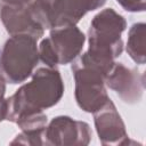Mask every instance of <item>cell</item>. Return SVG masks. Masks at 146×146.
<instances>
[{
  "mask_svg": "<svg viewBox=\"0 0 146 146\" xmlns=\"http://www.w3.org/2000/svg\"><path fill=\"white\" fill-rule=\"evenodd\" d=\"M127 51L138 64L145 63V24H133L129 31Z\"/></svg>",
  "mask_w": 146,
  "mask_h": 146,
  "instance_id": "8fae6325",
  "label": "cell"
},
{
  "mask_svg": "<svg viewBox=\"0 0 146 146\" xmlns=\"http://www.w3.org/2000/svg\"><path fill=\"white\" fill-rule=\"evenodd\" d=\"M105 83L125 103H137L143 96V75H139L136 70L127 68L120 63H114L113 67L105 76Z\"/></svg>",
  "mask_w": 146,
  "mask_h": 146,
  "instance_id": "9c48e42d",
  "label": "cell"
},
{
  "mask_svg": "<svg viewBox=\"0 0 146 146\" xmlns=\"http://www.w3.org/2000/svg\"><path fill=\"white\" fill-rule=\"evenodd\" d=\"M5 91H6L5 79L0 75V122L2 120H6V115H7V99H5Z\"/></svg>",
  "mask_w": 146,
  "mask_h": 146,
  "instance_id": "5bb4252c",
  "label": "cell"
},
{
  "mask_svg": "<svg viewBox=\"0 0 146 146\" xmlns=\"http://www.w3.org/2000/svg\"><path fill=\"white\" fill-rule=\"evenodd\" d=\"M125 19L112 8L97 14L89 27V49L83 55L106 74L114 65V59L123 50L121 33L125 30Z\"/></svg>",
  "mask_w": 146,
  "mask_h": 146,
  "instance_id": "7a4b0ae2",
  "label": "cell"
},
{
  "mask_svg": "<svg viewBox=\"0 0 146 146\" xmlns=\"http://www.w3.org/2000/svg\"><path fill=\"white\" fill-rule=\"evenodd\" d=\"M43 132L41 131H22L10 144H24V145H44Z\"/></svg>",
  "mask_w": 146,
  "mask_h": 146,
  "instance_id": "7c38bea8",
  "label": "cell"
},
{
  "mask_svg": "<svg viewBox=\"0 0 146 146\" xmlns=\"http://www.w3.org/2000/svg\"><path fill=\"white\" fill-rule=\"evenodd\" d=\"M64 94V84L55 67H40L32 80L22 86L7 99L6 120L16 122L19 117L40 113L56 105Z\"/></svg>",
  "mask_w": 146,
  "mask_h": 146,
  "instance_id": "6da1fadb",
  "label": "cell"
},
{
  "mask_svg": "<svg viewBox=\"0 0 146 146\" xmlns=\"http://www.w3.org/2000/svg\"><path fill=\"white\" fill-rule=\"evenodd\" d=\"M91 138L89 124L70 116H57L46 125L44 145H88Z\"/></svg>",
  "mask_w": 146,
  "mask_h": 146,
  "instance_id": "52a82bcc",
  "label": "cell"
},
{
  "mask_svg": "<svg viewBox=\"0 0 146 146\" xmlns=\"http://www.w3.org/2000/svg\"><path fill=\"white\" fill-rule=\"evenodd\" d=\"M94 117L96 130L103 145L129 144L124 123L111 99H108L99 110L94 112Z\"/></svg>",
  "mask_w": 146,
  "mask_h": 146,
  "instance_id": "ba28073f",
  "label": "cell"
},
{
  "mask_svg": "<svg viewBox=\"0 0 146 146\" xmlns=\"http://www.w3.org/2000/svg\"><path fill=\"white\" fill-rule=\"evenodd\" d=\"M33 0H0V2L8 3V5H15V6H25L31 3Z\"/></svg>",
  "mask_w": 146,
  "mask_h": 146,
  "instance_id": "9a60e30c",
  "label": "cell"
},
{
  "mask_svg": "<svg viewBox=\"0 0 146 146\" xmlns=\"http://www.w3.org/2000/svg\"><path fill=\"white\" fill-rule=\"evenodd\" d=\"M106 0H33L30 9L44 29L75 25L88 11L100 8Z\"/></svg>",
  "mask_w": 146,
  "mask_h": 146,
  "instance_id": "277c9868",
  "label": "cell"
},
{
  "mask_svg": "<svg viewBox=\"0 0 146 146\" xmlns=\"http://www.w3.org/2000/svg\"><path fill=\"white\" fill-rule=\"evenodd\" d=\"M75 99L84 112L94 113L110 98L104 88L106 73L82 55L73 65Z\"/></svg>",
  "mask_w": 146,
  "mask_h": 146,
  "instance_id": "5b68a950",
  "label": "cell"
},
{
  "mask_svg": "<svg viewBox=\"0 0 146 146\" xmlns=\"http://www.w3.org/2000/svg\"><path fill=\"white\" fill-rule=\"evenodd\" d=\"M84 41V34L75 25L52 29L38 48L39 59L49 67L68 64L79 56Z\"/></svg>",
  "mask_w": 146,
  "mask_h": 146,
  "instance_id": "8992f818",
  "label": "cell"
},
{
  "mask_svg": "<svg viewBox=\"0 0 146 146\" xmlns=\"http://www.w3.org/2000/svg\"><path fill=\"white\" fill-rule=\"evenodd\" d=\"M128 11H143L145 9V0H116Z\"/></svg>",
  "mask_w": 146,
  "mask_h": 146,
  "instance_id": "4fadbf2b",
  "label": "cell"
},
{
  "mask_svg": "<svg viewBox=\"0 0 146 146\" xmlns=\"http://www.w3.org/2000/svg\"><path fill=\"white\" fill-rule=\"evenodd\" d=\"M39 62L36 39L29 34L11 35L0 54V75L9 83L24 82Z\"/></svg>",
  "mask_w": 146,
  "mask_h": 146,
  "instance_id": "3957f363",
  "label": "cell"
},
{
  "mask_svg": "<svg viewBox=\"0 0 146 146\" xmlns=\"http://www.w3.org/2000/svg\"><path fill=\"white\" fill-rule=\"evenodd\" d=\"M0 18L10 35L29 34L39 40L44 29L35 21L31 13L30 3L25 6H15L0 2Z\"/></svg>",
  "mask_w": 146,
  "mask_h": 146,
  "instance_id": "30bf717a",
  "label": "cell"
}]
</instances>
